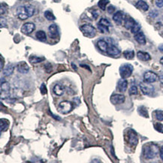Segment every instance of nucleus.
<instances>
[{
    "instance_id": "47",
    "label": "nucleus",
    "mask_w": 163,
    "mask_h": 163,
    "mask_svg": "<svg viewBox=\"0 0 163 163\" xmlns=\"http://www.w3.org/2000/svg\"><path fill=\"white\" fill-rule=\"evenodd\" d=\"M161 79H162V81H163V77H162H162H161Z\"/></svg>"
},
{
    "instance_id": "23",
    "label": "nucleus",
    "mask_w": 163,
    "mask_h": 163,
    "mask_svg": "<svg viewBox=\"0 0 163 163\" xmlns=\"http://www.w3.org/2000/svg\"><path fill=\"white\" fill-rule=\"evenodd\" d=\"M136 7L143 11H147L149 9V6L147 4V2H144L143 0H139L137 3H136Z\"/></svg>"
},
{
    "instance_id": "39",
    "label": "nucleus",
    "mask_w": 163,
    "mask_h": 163,
    "mask_svg": "<svg viewBox=\"0 0 163 163\" xmlns=\"http://www.w3.org/2000/svg\"><path fill=\"white\" fill-rule=\"evenodd\" d=\"M114 11H115V8H114V6L110 5L108 8V13H110V14H112V13H114Z\"/></svg>"
},
{
    "instance_id": "24",
    "label": "nucleus",
    "mask_w": 163,
    "mask_h": 163,
    "mask_svg": "<svg viewBox=\"0 0 163 163\" xmlns=\"http://www.w3.org/2000/svg\"><path fill=\"white\" fill-rule=\"evenodd\" d=\"M138 114L141 115V116L145 118H148L149 117V114H148V109L145 108L144 106H141L138 108Z\"/></svg>"
},
{
    "instance_id": "28",
    "label": "nucleus",
    "mask_w": 163,
    "mask_h": 163,
    "mask_svg": "<svg viewBox=\"0 0 163 163\" xmlns=\"http://www.w3.org/2000/svg\"><path fill=\"white\" fill-rule=\"evenodd\" d=\"M108 3H109L108 0H99L98 2V5L102 10L104 11L106 10V6Z\"/></svg>"
},
{
    "instance_id": "15",
    "label": "nucleus",
    "mask_w": 163,
    "mask_h": 163,
    "mask_svg": "<svg viewBox=\"0 0 163 163\" xmlns=\"http://www.w3.org/2000/svg\"><path fill=\"white\" fill-rule=\"evenodd\" d=\"M123 19L124 14L122 11H120L116 12V13L114 14V16H113V20H114V21L115 22L117 25H121L123 21Z\"/></svg>"
},
{
    "instance_id": "17",
    "label": "nucleus",
    "mask_w": 163,
    "mask_h": 163,
    "mask_svg": "<svg viewBox=\"0 0 163 163\" xmlns=\"http://www.w3.org/2000/svg\"><path fill=\"white\" fill-rule=\"evenodd\" d=\"M106 53H108V55L115 57V56L120 55V49H118L116 46L109 45L108 46V50H107Z\"/></svg>"
},
{
    "instance_id": "9",
    "label": "nucleus",
    "mask_w": 163,
    "mask_h": 163,
    "mask_svg": "<svg viewBox=\"0 0 163 163\" xmlns=\"http://www.w3.org/2000/svg\"><path fill=\"white\" fill-rule=\"evenodd\" d=\"M158 76L156 73L153 72V71H147L144 73L143 75V80L145 82L150 83H154L157 81Z\"/></svg>"
},
{
    "instance_id": "7",
    "label": "nucleus",
    "mask_w": 163,
    "mask_h": 163,
    "mask_svg": "<svg viewBox=\"0 0 163 163\" xmlns=\"http://www.w3.org/2000/svg\"><path fill=\"white\" fill-rule=\"evenodd\" d=\"M139 86L143 94L146 95V96H151L154 92V87L150 83L144 81V82L141 83Z\"/></svg>"
},
{
    "instance_id": "1",
    "label": "nucleus",
    "mask_w": 163,
    "mask_h": 163,
    "mask_svg": "<svg viewBox=\"0 0 163 163\" xmlns=\"http://www.w3.org/2000/svg\"><path fill=\"white\" fill-rule=\"evenodd\" d=\"M159 152V147L153 143H146L143 149V156L146 159H151L155 158Z\"/></svg>"
},
{
    "instance_id": "21",
    "label": "nucleus",
    "mask_w": 163,
    "mask_h": 163,
    "mask_svg": "<svg viewBox=\"0 0 163 163\" xmlns=\"http://www.w3.org/2000/svg\"><path fill=\"white\" fill-rule=\"evenodd\" d=\"M14 70V65L13 64H8L5 67L4 70H3V75L5 76H10L13 74Z\"/></svg>"
},
{
    "instance_id": "33",
    "label": "nucleus",
    "mask_w": 163,
    "mask_h": 163,
    "mask_svg": "<svg viewBox=\"0 0 163 163\" xmlns=\"http://www.w3.org/2000/svg\"><path fill=\"white\" fill-rule=\"evenodd\" d=\"M98 24H101V25L106 26L108 27L110 26V25H111L110 22H109V20H108V19H106V18H102L100 20V21L98 22Z\"/></svg>"
},
{
    "instance_id": "4",
    "label": "nucleus",
    "mask_w": 163,
    "mask_h": 163,
    "mask_svg": "<svg viewBox=\"0 0 163 163\" xmlns=\"http://www.w3.org/2000/svg\"><path fill=\"white\" fill-rule=\"evenodd\" d=\"M73 109V104L69 101H63L60 102L58 106V111L63 114H67L71 112Z\"/></svg>"
},
{
    "instance_id": "38",
    "label": "nucleus",
    "mask_w": 163,
    "mask_h": 163,
    "mask_svg": "<svg viewBox=\"0 0 163 163\" xmlns=\"http://www.w3.org/2000/svg\"><path fill=\"white\" fill-rule=\"evenodd\" d=\"M156 5L159 8H162L163 7V0H156Z\"/></svg>"
},
{
    "instance_id": "45",
    "label": "nucleus",
    "mask_w": 163,
    "mask_h": 163,
    "mask_svg": "<svg viewBox=\"0 0 163 163\" xmlns=\"http://www.w3.org/2000/svg\"><path fill=\"white\" fill-rule=\"evenodd\" d=\"M72 66H73V68H74V69H77V67H75V65H74V64H72Z\"/></svg>"
},
{
    "instance_id": "29",
    "label": "nucleus",
    "mask_w": 163,
    "mask_h": 163,
    "mask_svg": "<svg viewBox=\"0 0 163 163\" xmlns=\"http://www.w3.org/2000/svg\"><path fill=\"white\" fill-rule=\"evenodd\" d=\"M0 126H1V132H2L3 130H6L8 129V126H9V122H8L7 120L1 119V123H0Z\"/></svg>"
},
{
    "instance_id": "27",
    "label": "nucleus",
    "mask_w": 163,
    "mask_h": 163,
    "mask_svg": "<svg viewBox=\"0 0 163 163\" xmlns=\"http://www.w3.org/2000/svg\"><path fill=\"white\" fill-rule=\"evenodd\" d=\"M123 55L126 59H132L135 57V52L133 51H124Z\"/></svg>"
},
{
    "instance_id": "31",
    "label": "nucleus",
    "mask_w": 163,
    "mask_h": 163,
    "mask_svg": "<svg viewBox=\"0 0 163 163\" xmlns=\"http://www.w3.org/2000/svg\"><path fill=\"white\" fill-rule=\"evenodd\" d=\"M140 30H141V26H140L139 24H138V23L136 22L135 25H134L132 29H131V32H132L133 34H136L138 33V32H140Z\"/></svg>"
},
{
    "instance_id": "42",
    "label": "nucleus",
    "mask_w": 163,
    "mask_h": 163,
    "mask_svg": "<svg viewBox=\"0 0 163 163\" xmlns=\"http://www.w3.org/2000/svg\"><path fill=\"white\" fill-rule=\"evenodd\" d=\"M159 50L160 51H162V52H163V44H160L159 46Z\"/></svg>"
},
{
    "instance_id": "12",
    "label": "nucleus",
    "mask_w": 163,
    "mask_h": 163,
    "mask_svg": "<svg viewBox=\"0 0 163 163\" xmlns=\"http://www.w3.org/2000/svg\"><path fill=\"white\" fill-rule=\"evenodd\" d=\"M49 36L51 38H57L59 36V30L56 24H51L48 28Z\"/></svg>"
},
{
    "instance_id": "8",
    "label": "nucleus",
    "mask_w": 163,
    "mask_h": 163,
    "mask_svg": "<svg viewBox=\"0 0 163 163\" xmlns=\"http://www.w3.org/2000/svg\"><path fill=\"white\" fill-rule=\"evenodd\" d=\"M128 137V141L132 146H135L138 144V136H137V133H136L134 130L129 129L127 133Z\"/></svg>"
},
{
    "instance_id": "34",
    "label": "nucleus",
    "mask_w": 163,
    "mask_h": 163,
    "mask_svg": "<svg viewBox=\"0 0 163 163\" xmlns=\"http://www.w3.org/2000/svg\"><path fill=\"white\" fill-rule=\"evenodd\" d=\"M98 28L102 33H105V32H109V29H108V27L106 26L101 25V24H98Z\"/></svg>"
},
{
    "instance_id": "11",
    "label": "nucleus",
    "mask_w": 163,
    "mask_h": 163,
    "mask_svg": "<svg viewBox=\"0 0 163 163\" xmlns=\"http://www.w3.org/2000/svg\"><path fill=\"white\" fill-rule=\"evenodd\" d=\"M126 97L121 94H114L110 96V102L113 104H120L125 102Z\"/></svg>"
},
{
    "instance_id": "43",
    "label": "nucleus",
    "mask_w": 163,
    "mask_h": 163,
    "mask_svg": "<svg viewBox=\"0 0 163 163\" xmlns=\"http://www.w3.org/2000/svg\"><path fill=\"white\" fill-rule=\"evenodd\" d=\"M3 69V60H2V57L1 56V69Z\"/></svg>"
},
{
    "instance_id": "26",
    "label": "nucleus",
    "mask_w": 163,
    "mask_h": 163,
    "mask_svg": "<svg viewBox=\"0 0 163 163\" xmlns=\"http://www.w3.org/2000/svg\"><path fill=\"white\" fill-rule=\"evenodd\" d=\"M44 57H31L30 58V62L32 64H36V63H39L41 62H43L44 60Z\"/></svg>"
},
{
    "instance_id": "10",
    "label": "nucleus",
    "mask_w": 163,
    "mask_h": 163,
    "mask_svg": "<svg viewBox=\"0 0 163 163\" xmlns=\"http://www.w3.org/2000/svg\"><path fill=\"white\" fill-rule=\"evenodd\" d=\"M35 29H36L35 24L32 23H26L22 26L21 32L24 35H30L35 30Z\"/></svg>"
},
{
    "instance_id": "35",
    "label": "nucleus",
    "mask_w": 163,
    "mask_h": 163,
    "mask_svg": "<svg viewBox=\"0 0 163 163\" xmlns=\"http://www.w3.org/2000/svg\"><path fill=\"white\" fill-rule=\"evenodd\" d=\"M138 94V88L136 86H132L131 88L129 89V95L132 96V95H137Z\"/></svg>"
},
{
    "instance_id": "13",
    "label": "nucleus",
    "mask_w": 163,
    "mask_h": 163,
    "mask_svg": "<svg viewBox=\"0 0 163 163\" xmlns=\"http://www.w3.org/2000/svg\"><path fill=\"white\" fill-rule=\"evenodd\" d=\"M128 87V81L126 79L122 78L118 81L117 86V90L120 92H124L127 90Z\"/></svg>"
},
{
    "instance_id": "41",
    "label": "nucleus",
    "mask_w": 163,
    "mask_h": 163,
    "mask_svg": "<svg viewBox=\"0 0 163 163\" xmlns=\"http://www.w3.org/2000/svg\"><path fill=\"white\" fill-rule=\"evenodd\" d=\"M159 154H160V157H161L162 160L163 161V147H162L159 150Z\"/></svg>"
},
{
    "instance_id": "32",
    "label": "nucleus",
    "mask_w": 163,
    "mask_h": 163,
    "mask_svg": "<svg viewBox=\"0 0 163 163\" xmlns=\"http://www.w3.org/2000/svg\"><path fill=\"white\" fill-rule=\"evenodd\" d=\"M154 128L157 132H160V133H163V125L160 123H156L154 124Z\"/></svg>"
},
{
    "instance_id": "6",
    "label": "nucleus",
    "mask_w": 163,
    "mask_h": 163,
    "mask_svg": "<svg viewBox=\"0 0 163 163\" xmlns=\"http://www.w3.org/2000/svg\"><path fill=\"white\" fill-rule=\"evenodd\" d=\"M1 98H8L10 95V84L3 78L1 79Z\"/></svg>"
},
{
    "instance_id": "25",
    "label": "nucleus",
    "mask_w": 163,
    "mask_h": 163,
    "mask_svg": "<svg viewBox=\"0 0 163 163\" xmlns=\"http://www.w3.org/2000/svg\"><path fill=\"white\" fill-rule=\"evenodd\" d=\"M36 36L38 39L41 41H45L47 40V36H46V33L42 30H39L38 31L36 34Z\"/></svg>"
},
{
    "instance_id": "14",
    "label": "nucleus",
    "mask_w": 163,
    "mask_h": 163,
    "mask_svg": "<svg viewBox=\"0 0 163 163\" xmlns=\"http://www.w3.org/2000/svg\"><path fill=\"white\" fill-rule=\"evenodd\" d=\"M17 69L21 74H26L30 71V67L26 62H20L17 65Z\"/></svg>"
},
{
    "instance_id": "5",
    "label": "nucleus",
    "mask_w": 163,
    "mask_h": 163,
    "mask_svg": "<svg viewBox=\"0 0 163 163\" xmlns=\"http://www.w3.org/2000/svg\"><path fill=\"white\" fill-rule=\"evenodd\" d=\"M81 30L85 36L89 38L94 37L96 34V30L90 24H84L81 27Z\"/></svg>"
},
{
    "instance_id": "36",
    "label": "nucleus",
    "mask_w": 163,
    "mask_h": 163,
    "mask_svg": "<svg viewBox=\"0 0 163 163\" xmlns=\"http://www.w3.org/2000/svg\"><path fill=\"white\" fill-rule=\"evenodd\" d=\"M156 119H157L158 120H159V121H162L163 114L161 112V111L157 110V111H156Z\"/></svg>"
},
{
    "instance_id": "37",
    "label": "nucleus",
    "mask_w": 163,
    "mask_h": 163,
    "mask_svg": "<svg viewBox=\"0 0 163 163\" xmlns=\"http://www.w3.org/2000/svg\"><path fill=\"white\" fill-rule=\"evenodd\" d=\"M40 91L42 95H45L47 93V88H46V85L44 84H42L40 87Z\"/></svg>"
},
{
    "instance_id": "3",
    "label": "nucleus",
    "mask_w": 163,
    "mask_h": 163,
    "mask_svg": "<svg viewBox=\"0 0 163 163\" xmlns=\"http://www.w3.org/2000/svg\"><path fill=\"white\" fill-rule=\"evenodd\" d=\"M134 67L129 63H125L123 64L120 67V75L122 78L126 79L129 77L133 72Z\"/></svg>"
},
{
    "instance_id": "22",
    "label": "nucleus",
    "mask_w": 163,
    "mask_h": 163,
    "mask_svg": "<svg viewBox=\"0 0 163 163\" xmlns=\"http://www.w3.org/2000/svg\"><path fill=\"white\" fill-rule=\"evenodd\" d=\"M97 46H98V49L100 51H103V52H107V50L108 48V43L107 41H104V40H99V41L97 42Z\"/></svg>"
},
{
    "instance_id": "40",
    "label": "nucleus",
    "mask_w": 163,
    "mask_h": 163,
    "mask_svg": "<svg viewBox=\"0 0 163 163\" xmlns=\"http://www.w3.org/2000/svg\"><path fill=\"white\" fill-rule=\"evenodd\" d=\"M3 26H6V20L5 18L1 17V28H2Z\"/></svg>"
},
{
    "instance_id": "44",
    "label": "nucleus",
    "mask_w": 163,
    "mask_h": 163,
    "mask_svg": "<svg viewBox=\"0 0 163 163\" xmlns=\"http://www.w3.org/2000/svg\"><path fill=\"white\" fill-rule=\"evenodd\" d=\"M160 63L163 65V57H162L161 59H160Z\"/></svg>"
},
{
    "instance_id": "20",
    "label": "nucleus",
    "mask_w": 163,
    "mask_h": 163,
    "mask_svg": "<svg viewBox=\"0 0 163 163\" xmlns=\"http://www.w3.org/2000/svg\"><path fill=\"white\" fill-rule=\"evenodd\" d=\"M53 92L58 96H61L65 92V89L60 84H56L53 89Z\"/></svg>"
},
{
    "instance_id": "30",
    "label": "nucleus",
    "mask_w": 163,
    "mask_h": 163,
    "mask_svg": "<svg viewBox=\"0 0 163 163\" xmlns=\"http://www.w3.org/2000/svg\"><path fill=\"white\" fill-rule=\"evenodd\" d=\"M44 17L46 18V19H47L48 20H54L56 19L55 16L53 15V14L50 11H46L44 12Z\"/></svg>"
},
{
    "instance_id": "46",
    "label": "nucleus",
    "mask_w": 163,
    "mask_h": 163,
    "mask_svg": "<svg viewBox=\"0 0 163 163\" xmlns=\"http://www.w3.org/2000/svg\"><path fill=\"white\" fill-rule=\"evenodd\" d=\"M160 35H161V36H162L163 37V32H162L161 33H160Z\"/></svg>"
},
{
    "instance_id": "2",
    "label": "nucleus",
    "mask_w": 163,
    "mask_h": 163,
    "mask_svg": "<svg viewBox=\"0 0 163 163\" xmlns=\"http://www.w3.org/2000/svg\"><path fill=\"white\" fill-rule=\"evenodd\" d=\"M35 9L31 5H24L18 7L17 9V15L20 20H26L34 14Z\"/></svg>"
},
{
    "instance_id": "16",
    "label": "nucleus",
    "mask_w": 163,
    "mask_h": 163,
    "mask_svg": "<svg viewBox=\"0 0 163 163\" xmlns=\"http://www.w3.org/2000/svg\"><path fill=\"white\" fill-rule=\"evenodd\" d=\"M135 41L139 43L140 44H142V45H144L146 44V38L144 34L142 32H138V33L135 34Z\"/></svg>"
},
{
    "instance_id": "19",
    "label": "nucleus",
    "mask_w": 163,
    "mask_h": 163,
    "mask_svg": "<svg viewBox=\"0 0 163 163\" xmlns=\"http://www.w3.org/2000/svg\"><path fill=\"white\" fill-rule=\"evenodd\" d=\"M137 57L141 61H149L150 59H151L149 53L147 52H143V51H138L137 53Z\"/></svg>"
},
{
    "instance_id": "18",
    "label": "nucleus",
    "mask_w": 163,
    "mask_h": 163,
    "mask_svg": "<svg viewBox=\"0 0 163 163\" xmlns=\"http://www.w3.org/2000/svg\"><path fill=\"white\" fill-rule=\"evenodd\" d=\"M136 23V21H135L132 18H130V17H126L124 20V26L127 29V30H131L132 28L135 24Z\"/></svg>"
}]
</instances>
